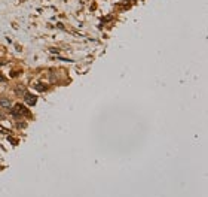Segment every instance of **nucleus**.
<instances>
[{"mask_svg":"<svg viewBox=\"0 0 208 197\" xmlns=\"http://www.w3.org/2000/svg\"><path fill=\"white\" fill-rule=\"evenodd\" d=\"M0 103H2L3 106H9V105H10V103H9L8 100H0Z\"/></svg>","mask_w":208,"mask_h":197,"instance_id":"obj_1","label":"nucleus"},{"mask_svg":"<svg viewBox=\"0 0 208 197\" xmlns=\"http://www.w3.org/2000/svg\"><path fill=\"white\" fill-rule=\"evenodd\" d=\"M0 81H3V78H2V76H0Z\"/></svg>","mask_w":208,"mask_h":197,"instance_id":"obj_2","label":"nucleus"}]
</instances>
